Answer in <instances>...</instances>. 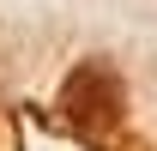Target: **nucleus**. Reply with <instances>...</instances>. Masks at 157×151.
Returning a JSON list of instances; mask_svg holds the SVG:
<instances>
[{"label": "nucleus", "mask_w": 157, "mask_h": 151, "mask_svg": "<svg viewBox=\"0 0 157 151\" xmlns=\"http://www.w3.org/2000/svg\"><path fill=\"white\" fill-rule=\"evenodd\" d=\"M60 109H67V121H73L85 139H103V133L121 121V79L109 73L103 60L78 67V73L67 79V91H60Z\"/></svg>", "instance_id": "1"}]
</instances>
